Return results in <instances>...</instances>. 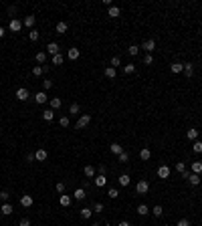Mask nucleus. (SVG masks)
I'll use <instances>...</instances> for the list:
<instances>
[{"mask_svg": "<svg viewBox=\"0 0 202 226\" xmlns=\"http://www.w3.org/2000/svg\"><path fill=\"white\" fill-rule=\"evenodd\" d=\"M89 123H91V115H89V113H83V115L79 117V121H77L75 127H77V129H83V127H87Z\"/></svg>", "mask_w": 202, "mask_h": 226, "instance_id": "1", "label": "nucleus"}, {"mask_svg": "<svg viewBox=\"0 0 202 226\" xmlns=\"http://www.w3.org/2000/svg\"><path fill=\"white\" fill-rule=\"evenodd\" d=\"M135 192H137V194H148V192H150V184L145 180H140L135 184Z\"/></svg>", "mask_w": 202, "mask_h": 226, "instance_id": "2", "label": "nucleus"}, {"mask_svg": "<svg viewBox=\"0 0 202 226\" xmlns=\"http://www.w3.org/2000/svg\"><path fill=\"white\" fill-rule=\"evenodd\" d=\"M28 97H31V93H28V89H27V87L16 89V99H18V101H27Z\"/></svg>", "mask_w": 202, "mask_h": 226, "instance_id": "3", "label": "nucleus"}, {"mask_svg": "<svg viewBox=\"0 0 202 226\" xmlns=\"http://www.w3.org/2000/svg\"><path fill=\"white\" fill-rule=\"evenodd\" d=\"M140 49H144V50H145V53H148V55H152V50L156 49V41H154V38H150V41H145L144 45L140 46Z\"/></svg>", "mask_w": 202, "mask_h": 226, "instance_id": "4", "label": "nucleus"}, {"mask_svg": "<svg viewBox=\"0 0 202 226\" xmlns=\"http://www.w3.org/2000/svg\"><path fill=\"white\" fill-rule=\"evenodd\" d=\"M93 184H95V188H103V186H107V178H105V174H99L97 178H93Z\"/></svg>", "mask_w": 202, "mask_h": 226, "instance_id": "5", "label": "nucleus"}, {"mask_svg": "<svg viewBox=\"0 0 202 226\" xmlns=\"http://www.w3.org/2000/svg\"><path fill=\"white\" fill-rule=\"evenodd\" d=\"M59 45L57 42H49V45H47V55H51V57H55V55H59Z\"/></svg>", "mask_w": 202, "mask_h": 226, "instance_id": "6", "label": "nucleus"}, {"mask_svg": "<svg viewBox=\"0 0 202 226\" xmlns=\"http://www.w3.org/2000/svg\"><path fill=\"white\" fill-rule=\"evenodd\" d=\"M8 28H10L12 32H20V28H22V22H20L18 18H12L10 24H8Z\"/></svg>", "mask_w": 202, "mask_h": 226, "instance_id": "7", "label": "nucleus"}, {"mask_svg": "<svg viewBox=\"0 0 202 226\" xmlns=\"http://www.w3.org/2000/svg\"><path fill=\"white\" fill-rule=\"evenodd\" d=\"M20 206H24V208H31V206H32V196H31V194H24V196H20Z\"/></svg>", "mask_w": 202, "mask_h": 226, "instance_id": "8", "label": "nucleus"}, {"mask_svg": "<svg viewBox=\"0 0 202 226\" xmlns=\"http://www.w3.org/2000/svg\"><path fill=\"white\" fill-rule=\"evenodd\" d=\"M49 105H51V109H53V111H57V109H61L63 101L59 99V97H51V99H49Z\"/></svg>", "mask_w": 202, "mask_h": 226, "instance_id": "9", "label": "nucleus"}, {"mask_svg": "<svg viewBox=\"0 0 202 226\" xmlns=\"http://www.w3.org/2000/svg\"><path fill=\"white\" fill-rule=\"evenodd\" d=\"M158 178H162V180L170 178V168L168 166H160V168H158Z\"/></svg>", "mask_w": 202, "mask_h": 226, "instance_id": "10", "label": "nucleus"}, {"mask_svg": "<svg viewBox=\"0 0 202 226\" xmlns=\"http://www.w3.org/2000/svg\"><path fill=\"white\" fill-rule=\"evenodd\" d=\"M0 212H2V216H10L12 212H14V208H12L8 202H2V206H0Z\"/></svg>", "mask_w": 202, "mask_h": 226, "instance_id": "11", "label": "nucleus"}, {"mask_svg": "<svg viewBox=\"0 0 202 226\" xmlns=\"http://www.w3.org/2000/svg\"><path fill=\"white\" fill-rule=\"evenodd\" d=\"M55 31H57V35H65V32L69 31V24H67V22H63V20H61V22H57V26H55Z\"/></svg>", "mask_w": 202, "mask_h": 226, "instance_id": "12", "label": "nucleus"}, {"mask_svg": "<svg viewBox=\"0 0 202 226\" xmlns=\"http://www.w3.org/2000/svg\"><path fill=\"white\" fill-rule=\"evenodd\" d=\"M71 202H73V198L69 194H61V198H59V204H61V206H71Z\"/></svg>", "mask_w": 202, "mask_h": 226, "instance_id": "13", "label": "nucleus"}, {"mask_svg": "<svg viewBox=\"0 0 202 226\" xmlns=\"http://www.w3.org/2000/svg\"><path fill=\"white\" fill-rule=\"evenodd\" d=\"M117 182H119V186H123V188H126V186H130V184H131V178L127 176V174H121V176L117 178Z\"/></svg>", "mask_w": 202, "mask_h": 226, "instance_id": "14", "label": "nucleus"}, {"mask_svg": "<svg viewBox=\"0 0 202 226\" xmlns=\"http://www.w3.org/2000/svg\"><path fill=\"white\" fill-rule=\"evenodd\" d=\"M85 196H87L85 188H77L75 192H73V198H75V200H85Z\"/></svg>", "mask_w": 202, "mask_h": 226, "instance_id": "15", "label": "nucleus"}, {"mask_svg": "<svg viewBox=\"0 0 202 226\" xmlns=\"http://www.w3.org/2000/svg\"><path fill=\"white\" fill-rule=\"evenodd\" d=\"M34 20H37V18H34V14H28V16H24L22 24H24V26H28V28L32 31V26H34Z\"/></svg>", "mask_w": 202, "mask_h": 226, "instance_id": "16", "label": "nucleus"}, {"mask_svg": "<svg viewBox=\"0 0 202 226\" xmlns=\"http://www.w3.org/2000/svg\"><path fill=\"white\" fill-rule=\"evenodd\" d=\"M45 71H47V67H41V65H34L32 67V75L34 77H42V75H45Z\"/></svg>", "mask_w": 202, "mask_h": 226, "instance_id": "17", "label": "nucleus"}, {"mask_svg": "<svg viewBox=\"0 0 202 226\" xmlns=\"http://www.w3.org/2000/svg\"><path fill=\"white\" fill-rule=\"evenodd\" d=\"M34 99H37V103H47V101H49V97H47L45 91H38L37 95H34Z\"/></svg>", "mask_w": 202, "mask_h": 226, "instance_id": "18", "label": "nucleus"}, {"mask_svg": "<svg viewBox=\"0 0 202 226\" xmlns=\"http://www.w3.org/2000/svg\"><path fill=\"white\" fill-rule=\"evenodd\" d=\"M176 172H180V174H182L184 178H188V172H186V164H184V161H178V164H176Z\"/></svg>", "mask_w": 202, "mask_h": 226, "instance_id": "19", "label": "nucleus"}, {"mask_svg": "<svg viewBox=\"0 0 202 226\" xmlns=\"http://www.w3.org/2000/svg\"><path fill=\"white\" fill-rule=\"evenodd\" d=\"M119 14H121V10H119L117 6H109V10H107V16H111V18H117Z\"/></svg>", "mask_w": 202, "mask_h": 226, "instance_id": "20", "label": "nucleus"}, {"mask_svg": "<svg viewBox=\"0 0 202 226\" xmlns=\"http://www.w3.org/2000/svg\"><path fill=\"white\" fill-rule=\"evenodd\" d=\"M79 49H69V53H67V57H69V61H77L79 59Z\"/></svg>", "mask_w": 202, "mask_h": 226, "instance_id": "21", "label": "nucleus"}, {"mask_svg": "<svg viewBox=\"0 0 202 226\" xmlns=\"http://www.w3.org/2000/svg\"><path fill=\"white\" fill-rule=\"evenodd\" d=\"M34 59H37V63H38V65H45V61H47V50H38Z\"/></svg>", "mask_w": 202, "mask_h": 226, "instance_id": "22", "label": "nucleus"}, {"mask_svg": "<svg viewBox=\"0 0 202 226\" xmlns=\"http://www.w3.org/2000/svg\"><path fill=\"white\" fill-rule=\"evenodd\" d=\"M188 182H190L192 186H198V184H200V176H198V174H192V172H190V174H188Z\"/></svg>", "mask_w": 202, "mask_h": 226, "instance_id": "23", "label": "nucleus"}, {"mask_svg": "<svg viewBox=\"0 0 202 226\" xmlns=\"http://www.w3.org/2000/svg\"><path fill=\"white\" fill-rule=\"evenodd\" d=\"M137 214L140 216H148L150 214V206L148 204H140V206H137Z\"/></svg>", "mask_w": 202, "mask_h": 226, "instance_id": "24", "label": "nucleus"}, {"mask_svg": "<svg viewBox=\"0 0 202 226\" xmlns=\"http://www.w3.org/2000/svg\"><path fill=\"white\" fill-rule=\"evenodd\" d=\"M190 168H192V174H198V176H200V174H202V161H192Z\"/></svg>", "mask_w": 202, "mask_h": 226, "instance_id": "25", "label": "nucleus"}, {"mask_svg": "<svg viewBox=\"0 0 202 226\" xmlns=\"http://www.w3.org/2000/svg\"><path fill=\"white\" fill-rule=\"evenodd\" d=\"M170 69H172V73L178 75V73H182V71H184V65H182V63H172Z\"/></svg>", "mask_w": 202, "mask_h": 226, "instance_id": "26", "label": "nucleus"}, {"mask_svg": "<svg viewBox=\"0 0 202 226\" xmlns=\"http://www.w3.org/2000/svg\"><path fill=\"white\" fill-rule=\"evenodd\" d=\"M79 214H81V218L89 220V218H91V214H93V210H91V208H81V210H79Z\"/></svg>", "mask_w": 202, "mask_h": 226, "instance_id": "27", "label": "nucleus"}, {"mask_svg": "<svg viewBox=\"0 0 202 226\" xmlns=\"http://www.w3.org/2000/svg\"><path fill=\"white\" fill-rule=\"evenodd\" d=\"M186 135H188V139H192V142H196V139H198V129H194V127H190V129L186 131Z\"/></svg>", "mask_w": 202, "mask_h": 226, "instance_id": "28", "label": "nucleus"}, {"mask_svg": "<svg viewBox=\"0 0 202 226\" xmlns=\"http://www.w3.org/2000/svg\"><path fill=\"white\" fill-rule=\"evenodd\" d=\"M184 73H186V77H192L194 75V65L192 63H184Z\"/></svg>", "mask_w": 202, "mask_h": 226, "instance_id": "29", "label": "nucleus"}, {"mask_svg": "<svg viewBox=\"0 0 202 226\" xmlns=\"http://www.w3.org/2000/svg\"><path fill=\"white\" fill-rule=\"evenodd\" d=\"M109 150H111V153L119 156V153L123 151V146H119V143H111V146H109Z\"/></svg>", "mask_w": 202, "mask_h": 226, "instance_id": "30", "label": "nucleus"}, {"mask_svg": "<svg viewBox=\"0 0 202 226\" xmlns=\"http://www.w3.org/2000/svg\"><path fill=\"white\" fill-rule=\"evenodd\" d=\"M34 160L45 161V160H47V151H45V150H37V151H34Z\"/></svg>", "mask_w": 202, "mask_h": 226, "instance_id": "31", "label": "nucleus"}, {"mask_svg": "<svg viewBox=\"0 0 202 226\" xmlns=\"http://www.w3.org/2000/svg\"><path fill=\"white\" fill-rule=\"evenodd\" d=\"M140 157H141L144 161H148L150 157H152V151H150V147H144V150L140 151Z\"/></svg>", "mask_w": 202, "mask_h": 226, "instance_id": "32", "label": "nucleus"}, {"mask_svg": "<svg viewBox=\"0 0 202 226\" xmlns=\"http://www.w3.org/2000/svg\"><path fill=\"white\" fill-rule=\"evenodd\" d=\"M83 174L87 178H93V176H95V168H93V166H85V168H83Z\"/></svg>", "mask_w": 202, "mask_h": 226, "instance_id": "33", "label": "nucleus"}, {"mask_svg": "<svg viewBox=\"0 0 202 226\" xmlns=\"http://www.w3.org/2000/svg\"><path fill=\"white\" fill-rule=\"evenodd\" d=\"M53 117H55L53 109H45V111H42V119H45V121H53Z\"/></svg>", "mask_w": 202, "mask_h": 226, "instance_id": "34", "label": "nucleus"}, {"mask_svg": "<svg viewBox=\"0 0 202 226\" xmlns=\"http://www.w3.org/2000/svg\"><path fill=\"white\" fill-rule=\"evenodd\" d=\"M192 151L194 153H202V142L200 139H196V142L192 143Z\"/></svg>", "mask_w": 202, "mask_h": 226, "instance_id": "35", "label": "nucleus"}, {"mask_svg": "<svg viewBox=\"0 0 202 226\" xmlns=\"http://www.w3.org/2000/svg\"><path fill=\"white\" fill-rule=\"evenodd\" d=\"M115 75H117V71H115L113 67H107L105 69V77L107 79H115Z\"/></svg>", "mask_w": 202, "mask_h": 226, "instance_id": "36", "label": "nucleus"}, {"mask_svg": "<svg viewBox=\"0 0 202 226\" xmlns=\"http://www.w3.org/2000/svg\"><path fill=\"white\" fill-rule=\"evenodd\" d=\"M152 214H154V216H162V214H164V208H162L160 204H156V206L152 208Z\"/></svg>", "mask_w": 202, "mask_h": 226, "instance_id": "37", "label": "nucleus"}, {"mask_svg": "<svg viewBox=\"0 0 202 226\" xmlns=\"http://www.w3.org/2000/svg\"><path fill=\"white\" fill-rule=\"evenodd\" d=\"M81 111V107H79V103H73L71 107H69V115H77Z\"/></svg>", "mask_w": 202, "mask_h": 226, "instance_id": "38", "label": "nucleus"}, {"mask_svg": "<svg viewBox=\"0 0 202 226\" xmlns=\"http://www.w3.org/2000/svg\"><path fill=\"white\" fill-rule=\"evenodd\" d=\"M107 196H109L111 200H115V198L119 196V190H117V188H109V190H107Z\"/></svg>", "mask_w": 202, "mask_h": 226, "instance_id": "39", "label": "nucleus"}, {"mask_svg": "<svg viewBox=\"0 0 202 226\" xmlns=\"http://www.w3.org/2000/svg\"><path fill=\"white\" fill-rule=\"evenodd\" d=\"M63 61H65V57H63L61 53H59V55H55V57H53V65H63Z\"/></svg>", "mask_w": 202, "mask_h": 226, "instance_id": "40", "label": "nucleus"}, {"mask_svg": "<svg viewBox=\"0 0 202 226\" xmlns=\"http://www.w3.org/2000/svg\"><path fill=\"white\" fill-rule=\"evenodd\" d=\"M123 73H126V75L135 73V65H134V63H131V65H126V67H123Z\"/></svg>", "mask_w": 202, "mask_h": 226, "instance_id": "41", "label": "nucleus"}, {"mask_svg": "<svg viewBox=\"0 0 202 226\" xmlns=\"http://www.w3.org/2000/svg\"><path fill=\"white\" fill-rule=\"evenodd\" d=\"M117 160L121 161V164H126V161L130 160V153H127V151H121V153H119V156H117Z\"/></svg>", "mask_w": 202, "mask_h": 226, "instance_id": "42", "label": "nucleus"}, {"mask_svg": "<svg viewBox=\"0 0 202 226\" xmlns=\"http://www.w3.org/2000/svg\"><path fill=\"white\" fill-rule=\"evenodd\" d=\"M127 53H130V55H131V57H135V55H137V53H140V46H137V45H131V46H130V49H127Z\"/></svg>", "mask_w": 202, "mask_h": 226, "instance_id": "43", "label": "nucleus"}, {"mask_svg": "<svg viewBox=\"0 0 202 226\" xmlns=\"http://www.w3.org/2000/svg\"><path fill=\"white\" fill-rule=\"evenodd\" d=\"M38 36H41V35H38V32H37V31H34V28H32V31H31V32H28V38H31V41H32V42H37V41H38Z\"/></svg>", "mask_w": 202, "mask_h": 226, "instance_id": "44", "label": "nucleus"}, {"mask_svg": "<svg viewBox=\"0 0 202 226\" xmlns=\"http://www.w3.org/2000/svg\"><path fill=\"white\" fill-rule=\"evenodd\" d=\"M119 65H121V59H119V57H113V59H111V65H109V67H113V69H117Z\"/></svg>", "mask_w": 202, "mask_h": 226, "instance_id": "45", "label": "nucleus"}, {"mask_svg": "<svg viewBox=\"0 0 202 226\" xmlns=\"http://www.w3.org/2000/svg\"><path fill=\"white\" fill-rule=\"evenodd\" d=\"M103 210H105V206H103V204H101V202H97V204H95V206H93V212H99V214H101V212H103Z\"/></svg>", "mask_w": 202, "mask_h": 226, "instance_id": "46", "label": "nucleus"}, {"mask_svg": "<svg viewBox=\"0 0 202 226\" xmlns=\"http://www.w3.org/2000/svg\"><path fill=\"white\" fill-rule=\"evenodd\" d=\"M59 123H61V127H69V117H67V115H63V117L59 119Z\"/></svg>", "mask_w": 202, "mask_h": 226, "instance_id": "47", "label": "nucleus"}, {"mask_svg": "<svg viewBox=\"0 0 202 226\" xmlns=\"http://www.w3.org/2000/svg\"><path fill=\"white\" fill-rule=\"evenodd\" d=\"M144 65H154V57L152 55H145L144 57Z\"/></svg>", "mask_w": 202, "mask_h": 226, "instance_id": "48", "label": "nucleus"}, {"mask_svg": "<svg viewBox=\"0 0 202 226\" xmlns=\"http://www.w3.org/2000/svg\"><path fill=\"white\" fill-rule=\"evenodd\" d=\"M42 87H45V91H49V89H53V81H42Z\"/></svg>", "mask_w": 202, "mask_h": 226, "instance_id": "49", "label": "nucleus"}, {"mask_svg": "<svg viewBox=\"0 0 202 226\" xmlns=\"http://www.w3.org/2000/svg\"><path fill=\"white\" fill-rule=\"evenodd\" d=\"M176 226H190V220H188V218H180Z\"/></svg>", "mask_w": 202, "mask_h": 226, "instance_id": "50", "label": "nucleus"}, {"mask_svg": "<svg viewBox=\"0 0 202 226\" xmlns=\"http://www.w3.org/2000/svg\"><path fill=\"white\" fill-rule=\"evenodd\" d=\"M8 198H10V194H8L6 190H2V192H0V200H2V202H6Z\"/></svg>", "mask_w": 202, "mask_h": 226, "instance_id": "51", "label": "nucleus"}, {"mask_svg": "<svg viewBox=\"0 0 202 226\" xmlns=\"http://www.w3.org/2000/svg\"><path fill=\"white\" fill-rule=\"evenodd\" d=\"M57 192H59V194L65 192V184H63V182H59V184H57Z\"/></svg>", "mask_w": 202, "mask_h": 226, "instance_id": "52", "label": "nucleus"}, {"mask_svg": "<svg viewBox=\"0 0 202 226\" xmlns=\"http://www.w3.org/2000/svg\"><path fill=\"white\" fill-rule=\"evenodd\" d=\"M18 226H31V220H28V218H22V220H20V224Z\"/></svg>", "mask_w": 202, "mask_h": 226, "instance_id": "53", "label": "nucleus"}, {"mask_svg": "<svg viewBox=\"0 0 202 226\" xmlns=\"http://www.w3.org/2000/svg\"><path fill=\"white\" fill-rule=\"evenodd\" d=\"M117 226H131V224H130V222H127V220H121V222H119Z\"/></svg>", "mask_w": 202, "mask_h": 226, "instance_id": "54", "label": "nucleus"}, {"mask_svg": "<svg viewBox=\"0 0 202 226\" xmlns=\"http://www.w3.org/2000/svg\"><path fill=\"white\" fill-rule=\"evenodd\" d=\"M4 35H6V31H4V26H0V38H2Z\"/></svg>", "mask_w": 202, "mask_h": 226, "instance_id": "55", "label": "nucleus"}, {"mask_svg": "<svg viewBox=\"0 0 202 226\" xmlns=\"http://www.w3.org/2000/svg\"><path fill=\"white\" fill-rule=\"evenodd\" d=\"M91 226H101V224H99V222H93V224H91Z\"/></svg>", "mask_w": 202, "mask_h": 226, "instance_id": "56", "label": "nucleus"}, {"mask_svg": "<svg viewBox=\"0 0 202 226\" xmlns=\"http://www.w3.org/2000/svg\"><path fill=\"white\" fill-rule=\"evenodd\" d=\"M105 226H109V224H105Z\"/></svg>", "mask_w": 202, "mask_h": 226, "instance_id": "57", "label": "nucleus"}]
</instances>
